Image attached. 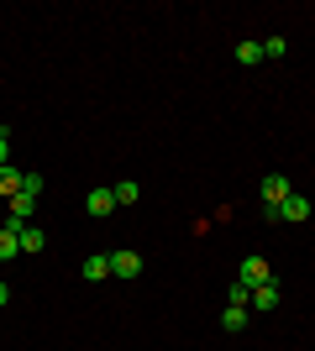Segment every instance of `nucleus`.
<instances>
[{"instance_id": "9d476101", "label": "nucleus", "mask_w": 315, "mask_h": 351, "mask_svg": "<svg viewBox=\"0 0 315 351\" xmlns=\"http://www.w3.org/2000/svg\"><path fill=\"white\" fill-rule=\"evenodd\" d=\"M247 320H253V309H242V304L221 309V330H226V336H242V330H247Z\"/></svg>"}, {"instance_id": "ddd939ff", "label": "nucleus", "mask_w": 315, "mask_h": 351, "mask_svg": "<svg viewBox=\"0 0 315 351\" xmlns=\"http://www.w3.org/2000/svg\"><path fill=\"white\" fill-rule=\"evenodd\" d=\"M237 63H242V69H257V63H268V58H263V43H237Z\"/></svg>"}, {"instance_id": "0eeeda50", "label": "nucleus", "mask_w": 315, "mask_h": 351, "mask_svg": "<svg viewBox=\"0 0 315 351\" xmlns=\"http://www.w3.org/2000/svg\"><path fill=\"white\" fill-rule=\"evenodd\" d=\"M16 231H21V220H5V226H0V263L21 257V241H16Z\"/></svg>"}, {"instance_id": "2eb2a0df", "label": "nucleus", "mask_w": 315, "mask_h": 351, "mask_svg": "<svg viewBox=\"0 0 315 351\" xmlns=\"http://www.w3.org/2000/svg\"><path fill=\"white\" fill-rule=\"evenodd\" d=\"M231 304H242V309H253V289H247V283H231Z\"/></svg>"}, {"instance_id": "39448f33", "label": "nucleus", "mask_w": 315, "mask_h": 351, "mask_svg": "<svg viewBox=\"0 0 315 351\" xmlns=\"http://www.w3.org/2000/svg\"><path fill=\"white\" fill-rule=\"evenodd\" d=\"M79 273H84V283H105V278H110V252H90Z\"/></svg>"}, {"instance_id": "a211bd4d", "label": "nucleus", "mask_w": 315, "mask_h": 351, "mask_svg": "<svg viewBox=\"0 0 315 351\" xmlns=\"http://www.w3.org/2000/svg\"><path fill=\"white\" fill-rule=\"evenodd\" d=\"M5 162H11V136L0 132V168H5Z\"/></svg>"}, {"instance_id": "f257e3e1", "label": "nucleus", "mask_w": 315, "mask_h": 351, "mask_svg": "<svg viewBox=\"0 0 315 351\" xmlns=\"http://www.w3.org/2000/svg\"><path fill=\"white\" fill-rule=\"evenodd\" d=\"M110 273H116V278H137V273H142V252H132V247L110 252Z\"/></svg>"}, {"instance_id": "f3484780", "label": "nucleus", "mask_w": 315, "mask_h": 351, "mask_svg": "<svg viewBox=\"0 0 315 351\" xmlns=\"http://www.w3.org/2000/svg\"><path fill=\"white\" fill-rule=\"evenodd\" d=\"M263 58H284V37H263Z\"/></svg>"}, {"instance_id": "aec40b11", "label": "nucleus", "mask_w": 315, "mask_h": 351, "mask_svg": "<svg viewBox=\"0 0 315 351\" xmlns=\"http://www.w3.org/2000/svg\"><path fill=\"white\" fill-rule=\"evenodd\" d=\"M0 132H5V121H0Z\"/></svg>"}, {"instance_id": "4468645a", "label": "nucleus", "mask_w": 315, "mask_h": 351, "mask_svg": "<svg viewBox=\"0 0 315 351\" xmlns=\"http://www.w3.org/2000/svg\"><path fill=\"white\" fill-rule=\"evenodd\" d=\"M110 194H116V205H137V199H142V184H132V178H121V184H116Z\"/></svg>"}, {"instance_id": "6e6552de", "label": "nucleus", "mask_w": 315, "mask_h": 351, "mask_svg": "<svg viewBox=\"0 0 315 351\" xmlns=\"http://www.w3.org/2000/svg\"><path fill=\"white\" fill-rule=\"evenodd\" d=\"M84 210H90L95 220H105L110 210H116V194H110V189H90V194H84Z\"/></svg>"}, {"instance_id": "20e7f679", "label": "nucleus", "mask_w": 315, "mask_h": 351, "mask_svg": "<svg viewBox=\"0 0 315 351\" xmlns=\"http://www.w3.org/2000/svg\"><path fill=\"white\" fill-rule=\"evenodd\" d=\"M289 194H294V184H289L284 173H268V178H263V205H284Z\"/></svg>"}, {"instance_id": "6ab92c4d", "label": "nucleus", "mask_w": 315, "mask_h": 351, "mask_svg": "<svg viewBox=\"0 0 315 351\" xmlns=\"http://www.w3.org/2000/svg\"><path fill=\"white\" fill-rule=\"evenodd\" d=\"M5 304H11V289H5V283H0V309H5Z\"/></svg>"}, {"instance_id": "423d86ee", "label": "nucleus", "mask_w": 315, "mask_h": 351, "mask_svg": "<svg viewBox=\"0 0 315 351\" xmlns=\"http://www.w3.org/2000/svg\"><path fill=\"white\" fill-rule=\"evenodd\" d=\"M32 210H37V194H11V199H5V220H21V226H27L32 220Z\"/></svg>"}, {"instance_id": "9b49d317", "label": "nucleus", "mask_w": 315, "mask_h": 351, "mask_svg": "<svg viewBox=\"0 0 315 351\" xmlns=\"http://www.w3.org/2000/svg\"><path fill=\"white\" fill-rule=\"evenodd\" d=\"M279 215H284L289 226H300V220H310V199H305V194H289L284 205H279Z\"/></svg>"}, {"instance_id": "dca6fc26", "label": "nucleus", "mask_w": 315, "mask_h": 351, "mask_svg": "<svg viewBox=\"0 0 315 351\" xmlns=\"http://www.w3.org/2000/svg\"><path fill=\"white\" fill-rule=\"evenodd\" d=\"M21 189H27V194H37V199H43V189H47V184H43V173H37V168H27V184H21Z\"/></svg>"}, {"instance_id": "7ed1b4c3", "label": "nucleus", "mask_w": 315, "mask_h": 351, "mask_svg": "<svg viewBox=\"0 0 315 351\" xmlns=\"http://www.w3.org/2000/svg\"><path fill=\"white\" fill-rule=\"evenodd\" d=\"M16 241H21V257H43V252H47V231H43V226H21Z\"/></svg>"}, {"instance_id": "f03ea898", "label": "nucleus", "mask_w": 315, "mask_h": 351, "mask_svg": "<svg viewBox=\"0 0 315 351\" xmlns=\"http://www.w3.org/2000/svg\"><path fill=\"white\" fill-rule=\"evenodd\" d=\"M273 278V267H268V257H242V283H247V289H257V283H268Z\"/></svg>"}, {"instance_id": "f8f14e48", "label": "nucleus", "mask_w": 315, "mask_h": 351, "mask_svg": "<svg viewBox=\"0 0 315 351\" xmlns=\"http://www.w3.org/2000/svg\"><path fill=\"white\" fill-rule=\"evenodd\" d=\"M21 184H27V168H11V162H5V168H0V194L11 199V194H21Z\"/></svg>"}, {"instance_id": "1a4fd4ad", "label": "nucleus", "mask_w": 315, "mask_h": 351, "mask_svg": "<svg viewBox=\"0 0 315 351\" xmlns=\"http://www.w3.org/2000/svg\"><path fill=\"white\" fill-rule=\"evenodd\" d=\"M279 299H284L279 278H268V283H257V289H253V309H279Z\"/></svg>"}]
</instances>
